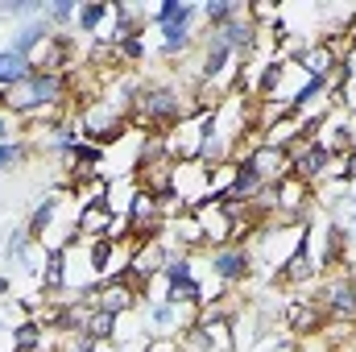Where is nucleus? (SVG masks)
<instances>
[{"mask_svg": "<svg viewBox=\"0 0 356 352\" xmlns=\"http://www.w3.org/2000/svg\"><path fill=\"white\" fill-rule=\"evenodd\" d=\"M71 104V79L67 75H46V71H29L17 88H8V112L17 120L42 112V108H58ZM75 108V104H71Z\"/></svg>", "mask_w": 356, "mask_h": 352, "instance_id": "obj_1", "label": "nucleus"}, {"mask_svg": "<svg viewBox=\"0 0 356 352\" xmlns=\"http://www.w3.org/2000/svg\"><path fill=\"white\" fill-rule=\"evenodd\" d=\"M286 154H290V175L298 178V182H307L311 191H315L319 182H327V178H332L336 154H332L327 145H319V141H294Z\"/></svg>", "mask_w": 356, "mask_h": 352, "instance_id": "obj_2", "label": "nucleus"}, {"mask_svg": "<svg viewBox=\"0 0 356 352\" xmlns=\"http://www.w3.org/2000/svg\"><path fill=\"white\" fill-rule=\"evenodd\" d=\"M253 273H257V257H253L249 245H224V249H211V278L224 282L228 290L253 282Z\"/></svg>", "mask_w": 356, "mask_h": 352, "instance_id": "obj_3", "label": "nucleus"}, {"mask_svg": "<svg viewBox=\"0 0 356 352\" xmlns=\"http://www.w3.org/2000/svg\"><path fill=\"white\" fill-rule=\"evenodd\" d=\"M207 133H211V112L175 125L170 133H162V137H166V158H170V162H199Z\"/></svg>", "mask_w": 356, "mask_h": 352, "instance_id": "obj_4", "label": "nucleus"}, {"mask_svg": "<svg viewBox=\"0 0 356 352\" xmlns=\"http://www.w3.org/2000/svg\"><path fill=\"white\" fill-rule=\"evenodd\" d=\"M323 323H327V315L311 303V298H286L282 303V332H290V340H315L319 332H323Z\"/></svg>", "mask_w": 356, "mask_h": 352, "instance_id": "obj_5", "label": "nucleus"}, {"mask_svg": "<svg viewBox=\"0 0 356 352\" xmlns=\"http://www.w3.org/2000/svg\"><path fill=\"white\" fill-rule=\"evenodd\" d=\"M67 203H71V195H63V191H46V195L33 203V211L25 216V232L33 237V245H46V237L58 228V216H63Z\"/></svg>", "mask_w": 356, "mask_h": 352, "instance_id": "obj_6", "label": "nucleus"}, {"mask_svg": "<svg viewBox=\"0 0 356 352\" xmlns=\"http://www.w3.org/2000/svg\"><path fill=\"white\" fill-rule=\"evenodd\" d=\"M319 145H327L336 158L353 154L356 150V116H348L344 108H332L323 116V129H319Z\"/></svg>", "mask_w": 356, "mask_h": 352, "instance_id": "obj_7", "label": "nucleus"}, {"mask_svg": "<svg viewBox=\"0 0 356 352\" xmlns=\"http://www.w3.org/2000/svg\"><path fill=\"white\" fill-rule=\"evenodd\" d=\"M241 162H249V166L261 175V182H269V186H277V182L290 178V154L277 150V145H266V141H257Z\"/></svg>", "mask_w": 356, "mask_h": 352, "instance_id": "obj_8", "label": "nucleus"}, {"mask_svg": "<svg viewBox=\"0 0 356 352\" xmlns=\"http://www.w3.org/2000/svg\"><path fill=\"white\" fill-rule=\"evenodd\" d=\"M191 216L199 220V228H203V237H207V253L232 245V216H228L220 203H199Z\"/></svg>", "mask_w": 356, "mask_h": 352, "instance_id": "obj_9", "label": "nucleus"}, {"mask_svg": "<svg viewBox=\"0 0 356 352\" xmlns=\"http://www.w3.org/2000/svg\"><path fill=\"white\" fill-rule=\"evenodd\" d=\"M175 195L195 211L207 199V166L203 162H175Z\"/></svg>", "mask_w": 356, "mask_h": 352, "instance_id": "obj_10", "label": "nucleus"}, {"mask_svg": "<svg viewBox=\"0 0 356 352\" xmlns=\"http://www.w3.org/2000/svg\"><path fill=\"white\" fill-rule=\"evenodd\" d=\"M141 307V294L124 282V278H112V282H104L99 286V298H95V311H108V315H129V311H137Z\"/></svg>", "mask_w": 356, "mask_h": 352, "instance_id": "obj_11", "label": "nucleus"}, {"mask_svg": "<svg viewBox=\"0 0 356 352\" xmlns=\"http://www.w3.org/2000/svg\"><path fill=\"white\" fill-rule=\"evenodd\" d=\"M50 38H54L50 21H46V17H38V21H25V25H17L4 50H13V54H25V58H29V54H33L42 42H50Z\"/></svg>", "mask_w": 356, "mask_h": 352, "instance_id": "obj_12", "label": "nucleus"}, {"mask_svg": "<svg viewBox=\"0 0 356 352\" xmlns=\"http://www.w3.org/2000/svg\"><path fill=\"white\" fill-rule=\"evenodd\" d=\"M112 220H116V216L108 211V203H91V207H79V211H75V232H79V241L88 245V241L108 237Z\"/></svg>", "mask_w": 356, "mask_h": 352, "instance_id": "obj_13", "label": "nucleus"}, {"mask_svg": "<svg viewBox=\"0 0 356 352\" xmlns=\"http://www.w3.org/2000/svg\"><path fill=\"white\" fill-rule=\"evenodd\" d=\"M108 21H112V4H104V0L79 4V13H75V33H83V38H99Z\"/></svg>", "mask_w": 356, "mask_h": 352, "instance_id": "obj_14", "label": "nucleus"}, {"mask_svg": "<svg viewBox=\"0 0 356 352\" xmlns=\"http://www.w3.org/2000/svg\"><path fill=\"white\" fill-rule=\"evenodd\" d=\"M241 13H245L241 0H207V4H199V21H203V29H220V25H228L232 17H241Z\"/></svg>", "mask_w": 356, "mask_h": 352, "instance_id": "obj_15", "label": "nucleus"}, {"mask_svg": "<svg viewBox=\"0 0 356 352\" xmlns=\"http://www.w3.org/2000/svg\"><path fill=\"white\" fill-rule=\"evenodd\" d=\"M298 133H302V120L290 112V116H282V120H273L266 133H261V141L266 145H277V150H290L294 141H298Z\"/></svg>", "mask_w": 356, "mask_h": 352, "instance_id": "obj_16", "label": "nucleus"}, {"mask_svg": "<svg viewBox=\"0 0 356 352\" xmlns=\"http://www.w3.org/2000/svg\"><path fill=\"white\" fill-rule=\"evenodd\" d=\"M29 158H33V141H25V137H17V141H0V175L21 170Z\"/></svg>", "mask_w": 356, "mask_h": 352, "instance_id": "obj_17", "label": "nucleus"}, {"mask_svg": "<svg viewBox=\"0 0 356 352\" xmlns=\"http://www.w3.org/2000/svg\"><path fill=\"white\" fill-rule=\"evenodd\" d=\"M25 75H29V58H25V54H13V50L0 46V88L4 91L17 88Z\"/></svg>", "mask_w": 356, "mask_h": 352, "instance_id": "obj_18", "label": "nucleus"}, {"mask_svg": "<svg viewBox=\"0 0 356 352\" xmlns=\"http://www.w3.org/2000/svg\"><path fill=\"white\" fill-rule=\"evenodd\" d=\"M162 273H166L170 286H175V282H191V278H199V269H195V253L170 249V253H166V265H162Z\"/></svg>", "mask_w": 356, "mask_h": 352, "instance_id": "obj_19", "label": "nucleus"}, {"mask_svg": "<svg viewBox=\"0 0 356 352\" xmlns=\"http://www.w3.org/2000/svg\"><path fill=\"white\" fill-rule=\"evenodd\" d=\"M75 13H79V0H54L46 8V21L54 33H75Z\"/></svg>", "mask_w": 356, "mask_h": 352, "instance_id": "obj_20", "label": "nucleus"}, {"mask_svg": "<svg viewBox=\"0 0 356 352\" xmlns=\"http://www.w3.org/2000/svg\"><path fill=\"white\" fill-rule=\"evenodd\" d=\"M83 340H116V315L108 311H88V323H83Z\"/></svg>", "mask_w": 356, "mask_h": 352, "instance_id": "obj_21", "label": "nucleus"}, {"mask_svg": "<svg viewBox=\"0 0 356 352\" xmlns=\"http://www.w3.org/2000/svg\"><path fill=\"white\" fill-rule=\"evenodd\" d=\"M116 54H120V63H124V67H141V63H149V54H154V50H149V42H145V33H141V38L120 42V46H116Z\"/></svg>", "mask_w": 356, "mask_h": 352, "instance_id": "obj_22", "label": "nucleus"}, {"mask_svg": "<svg viewBox=\"0 0 356 352\" xmlns=\"http://www.w3.org/2000/svg\"><path fill=\"white\" fill-rule=\"evenodd\" d=\"M257 352H298V344H294L290 336H277V332H269L266 340L257 344Z\"/></svg>", "mask_w": 356, "mask_h": 352, "instance_id": "obj_23", "label": "nucleus"}, {"mask_svg": "<svg viewBox=\"0 0 356 352\" xmlns=\"http://www.w3.org/2000/svg\"><path fill=\"white\" fill-rule=\"evenodd\" d=\"M17 137H21V120L8 108H0V141H17Z\"/></svg>", "mask_w": 356, "mask_h": 352, "instance_id": "obj_24", "label": "nucleus"}, {"mask_svg": "<svg viewBox=\"0 0 356 352\" xmlns=\"http://www.w3.org/2000/svg\"><path fill=\"white\" fill-rule=\"evenodd\" d=\"M145 352H182V349H178L175 336H149L145 340Z\"/></svg>", "mask_w": 356, "mask_h": 352, "instance_id": "obj_25", "label": "nucleus"}, {"mask_svg": "<svg viewBox=\"0 0 356 352\" xmlns=\"http://www.w3.org/2000/svg\"><path fill=\"white\" fill-rule=\"evenodd\" d=\"M91 352H124L116 340H91Z\"/></svg>", "mask_w": 356, "mask_h": 352, "instance_id": "obj_26", "label": "nucleus"}, {"mask_svg": "<svg viewBox=\"0 0 356 352\" xmlns=\"http://www.w3.org/2000/svg\"><path fill=\"white\" fill-rule=\"evenodd\" d=\"M8 294H13V278H8V273H0V303H4Z\"/></svg>", "mask_w": 356, "mask_h": 352, "instance_id": "obj_27", "label": "nucleus"}, {"mask_svg": "<svg viewBox=\"0 0 356 352\" xmlns=\"http://www.w3.org/2000/svg\"><path fill=\"white\" fill-rule=\"evenodd\" d=\"M0 108H8V91L0 88Z\"/></svg>", "mask_w": 356, "mask_h": 352, "instance_id": "obj_28", "label": "nucleus"}, {"mask_svg": "<svg viewBox=\"0 0 356 352\" xmlns=\"http://www.w3.org/2000/svg\"><path fill=\"white\" fill-rule=\"evenodd\" d=\"M0 332H4V311H0Z\"/></svg>", "mask_w": 356, "mask_h": 352, "instance_id": "obj_29", "label": "nucleus"}]
</instances>
